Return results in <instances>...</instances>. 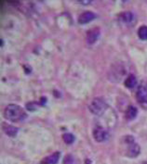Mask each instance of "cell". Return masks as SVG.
Returning <instances> with one entry per match:
<instances>
[{
  "label": "cell",
  "instance_id": "cell-17",
  "mask_svg": "<svg viewBox=\"0 0 147 164\" xmlns=\"http://www.w3.org/2000/svg\"><path fill=\"white\" fill-rule=\"evenodd\" d=\"M80 3H82V4H88V3H90L91 1H86V2H84V1H79Z\"/></svg>",
  "mask_w": 147,
  "mask_h": 164
},
{
  "label": "cell",
  "instance_id": "cell-9",
  "mask_svg": "<svg viewBox=\"0 0 147 164\" xmlns=\"http://www.w3.org/2000/svg\"><path fill=\"white\" fill-rule=\"evenodd\" d=\"M95 18H96V15L93 12L86 11V12H83L82 14L79 15L77 21H78L79 24H87V23L92 21Z\"/></svg>",
  "mask_w": 147,
  "mask_h": 164
},
{
  "label": "cell",
  "instance_id": "cell-12",
  "mask_svg": "<svg viewBox=\"0 0 147 164\" xmlns=\"http://www.w3.org/2000/svg\"><path fill=\"white\" fill-rule=\"evenodd\" d=\"M124 84L127 88L132 89L137 85V78L134 74H129L124 81Z\"/></svg>",
  "mask_w": 147,
  "mask_h": 164
},
{
  "label": "cell",
  "instance_id": "cell-10",
  "mask_svg": "<svg viewBox=\"0 0 147 164\" xmlns=\"http://www.w3.org/2000/svg\"><path fill=\"white\" fill-rule=\"evenodd\" d=\"M59 159H60V152H55L50 156L44 158L40 161V164H57Z\"/></svg>",
  "mask_w": 147,
  "mask_h": 164
},
{
  "label": "cell",
  "instance_id": "cell-3",
  "mask_svg": "<svg viewBox=\"0 0 147 164\" xmlns=\"http://www.w3.org/2000/svg\"><path fill=\"white\" fill-rule=\"evenodd\" d=\"M124 142L127 145V149H126L127 157L134 158H136L140 155L141 147H140L139 144L135 142L132 135H126L125 138H124Z\"/></svg>",
  "mask_w": 147,
  "mask_h": 164
},
{
  "label": "cell",
  "instance_id": "cell-11",
  "mask_svg": "<svg viewBox=\"0 0 147 164\" xmlns=\"http://www.w3.org/2000/svg\"><path fill=\"white\" fill-rule=\"evenodd\" d=\"M137 114H138V109L135 106H132V105L128 107V108L126 109V112H125V116L128 121L134 120L137 117Z\"/></svg>",
  "mask_w": 147,
  "mask_h": 164
},
{
  "label": "cell",
  "instance_id": "cell-6",
  "mask_svg": "<svg viewBox=\"0 0 147 164\" xmlns=\"http://www.w3.org/2000/svg\"><path fill=\"white\" fill-rule=\"evenodd\" d=\"M118 22L122 25L132 26L135 22V16L130 11H126L118 16Z\"/></svg>",
  "mask_w": 147,
  "mask_h": 164
},
{
  "label": "cell",
  "instance_id": "cell-5",
  "mask_svg": "<svg viewBox=\"0 0 147 164\" xmlns=\"http://www.w3.org/2000/svg\"><path fill=\"white\" fill-rule=\"evenodd\" d=\"M126 74V70L122 64H114L109 72V78L113 82H119Z\"/></svg>",
  "mask_w": 147,
  "mask_h": 164
},
{
  "label": "cell",
  "instance_id": "cell-8",
  "mask_svg": "<svg viewBox=\"0 0 147 164\" xmlns=\"http://www.w3.org/2000/svg\"><path fill=\"white\" fill-rule=\"evenodd\" d=\"M100 29L99 28H92L87 32L86 34V41L88 45L95 44L100 37Z\"/></svg>",
  "mask_w": 147,
  "mask_h": 164
},
{
  "label": "cell",
  "instance_id": "cell-18",
  "mask_svg": "<svg viewBox=\"0 0 147 164\" xmlns=\"http://www.w3.org/2000/svg\"><path fill=\"white\" fill-rule=\"evenodd\" d=\"M141 164H147V162H146V161H144V162H142Z\"/></svg>",
  "mask_w": 147,
  "mask_h": 164
},
{
  "label": "cell",
  "instance_id": "cell-13",
  "mask_svg": "<svg viewBox=\"0 0 147 164\" xmlns=\"http://www.w3.org/2000/svg\"><path fill=\"white\" fill-rule=\"evenodd\" d=\"M3 130H4V133L7 135L11 136V137L16 136V135L18 134V128L14 127L12 125H10V124H4L3 125Z\"/></svg>",
  "mask_w": 147,
  "mask_h": 164
},
{
  "label": "cell",
  "instance_id": "cell-7",
  "mask_svg": "<svg viewBox=\"0 0 147 164\" xmlns=\"http://www.w3.org/2000/svg\"><path fill=\"white\" fill-rule=\"evenodd\" d=\"M93 137L97 142H104L108 138V132L104 127H95L93 130Z\"/></svg>",
  "mask_w": 147,
  "mask_h": 164
},
{
  "label": "cell",
  "instance_id": "cell-2",
  "mask_svg": "<svg viewBox=\"0 0 147 164\" xmlns=\"http://www.w3.org/2000/svg\"><path fill=\"white\" fill-rule=\"evenodd\" d=\"M88 109L92 114L101 116L107 109V104L103 97H95L90 101L88 105Z\"/></svg>",
  "mask_w": 147,
  "mask_h": 164
},
{
  "label": "cell",
  "instance_id": "cell-15",
  "mask_svg": "<svg viewBox=\"0 0 147 164\" xmlns=\"http://www.w3.org/2000/svg\"><path fill=\"white\" fill-rule=\"evenodd\" d=\"M63 140L65 144L71 145L75 142V136H74V135H72L70 133H65L63 135Z\"/></svg>",
  "mask_w": 147,
  "mask_h": 164
},
{
  "label": "cell",
  "instance_id": "cell-1",
  "mask_svg": "<svg viewBox=\"0 0 147 164\" xmlns=\"http://www.w3.org/2000/svg\"><path fill=\"white\" fill-rule=\"evenodd\" d=\"M4 117L6 120L13 123L22 122L26 117L24 109L17 104H10L4 109Z\"/></svg>",
  "mask_w": 147,
  "mask_h": 164
},
{
  "label": "cell",
  "instance_id": "cell-14",
  "mask_svg": "<svg viewBox=\"0 0 147 164\" xmlns=\"http://www.w3.org/2000/svg\"><path fill=\"white\" fill-rule=\"evenodd\" d=\"M138 36L141 40H143V41L147 40V26L146 25H141L138 29Z\"/></svg>",
  "mask_w": 147,
  "mask_h": 164
},
{
  "label": "cell",
  "instance_id": "cell-4",
  "mask_svg": "<svg viewBox=\"0 0 147 164\" xmlns=\"http://www.w3.org/2000/svg\"><path fill=\"white\" fill-rule=\"evenodd\" d=\"M136 97L139 104L143 108H147V82L146 81H141V84L138 85Z\"/></svg>",
  "mask_w": 147,
  "mask_h": 164
},
{
  "label": "cell",
  "instance_id": "cell-16",
  "mask_svg": "<svg viewBox=\"0 0 147 164\" xmlns=\"http://www.w3.org/2000/svg\"><path fill=\"white\" fill-rule=\"evenodd\" d=\"M63 164H76L75 163V158L71 154H67L64 158H63Z\"/></svg>",
  "mask_w": 147,
  "mask_h": 164
}]
</instances>
